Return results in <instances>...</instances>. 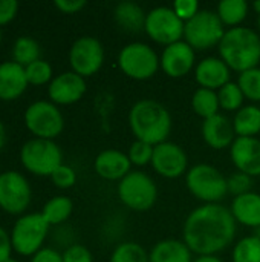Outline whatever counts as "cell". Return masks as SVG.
I'll return each instance as SVG.
<instances>
[{
  "label": "cell",
  "mask_w": 260,
  "mask_h": 262,
  "mask_svg": "<svg viewBox=\"0 0 260 262\" xmlns=\"http://www.w3.org/2000/svg\"><path fill=\"white\" fill-rule=\"evenodd\" d=\"M238 223L222 204H202L184 221L182 241L198 256H218L234 241Z\"/></svg>",
  "instance_id": "cell-1"
},
{
  "label": "cell",
  "mask_w": 260,
  "mask_h": 262,
  "mask_svg": "<svg viewBox=\"0 0 260 262\" xmlns=\"http://www.w3.org/2000/svg\"><path fill=\"white\" fill-rule=\"evenodd\" d=\"M129 126L136 140L155 147L167 141L173 127V120L164 104L156 100L143 98L130 107Z\"/></svg>",
  "instance_id": "cell-2"
},
{
  "label": "cell",
  "mask_w": 260,
  "mask_h": 262,
  "mask_svg": "<svg viewBox=\"0 0 260 262\" xmlns=\"http://www.w3.org/2000/svg\"><path fill=\"white\" fill-rule=\"evenodd\" d=\"M219 58L239 74L257 68L260 63V34L251 28L227 29L219 46Z\"/></svg>",
  "instance_id": "cell-3"
},
{
  "label": "cell",
  "mask_w": 260,
  "mask_h": 262,
  "mask_svg": "<svg viewBox=\"0 0 260 262\" xmlns=\"http://www.w3.org/2000/svg\"><path fill=\"white\" fill-rule=\"evenodd\" d=\"M185 184L188 192L204 204H219L228 193V184L224 173L218 167L205 163L188 169L185 173Z\"/></svg>",
  "instance_id": "cell-4"
},
{
  "label": "cell",
  "mask_w": 260,
  "mask_h": 262,
  "mask_svg": "<svg viewBox=\"0 0 260 262\" xmlns=\"http://www.w3.org/2000/svg\"><path fill=\"white\" fill-rule=\"evenodd\" d=\"M118 66L123 74L132 80L144 81L152 78L161 68L156 51L143 41L126 45L118 54Z\"/></svg>",
  "instance_id": "cell-5"
},
{
  "label": "cell",
  "mask_w": 260,
  "mask_h": 262,
  "mask_svg": "<svg viewBox=\"0 0 260 262\" xmlns=\"http://www.w3.org/2000/svg\"><path fill=\"white\" fill-rule=\"evenodd\" d=\"M118 198L130 210L147 212L158 200V186L147 173L132 170L118 183Z\"/></svg>",
  "instance_id": "cell-6"
},
{
  "label": "cell",
  "mask_w": 260,
  "mask_h": 262,
  "mask_svg": "<svg viewBox=\"0 0 260 262\" xmlns=\"http://www.w3.org/2000/svg\"><path fill=\"white\" fill-rule=\"evenodd\" d=\"M225 31L227 29L219 20L216 11L201 9L193 18L185 21L184 40L195 51H207L219 46Z\"/></svg>",
  "instance_id": "cell-7"
},
{
  "label": "cell",
  "mask_w": 260,
  "mask_h": 262,
  "mask_svg": "<svg viewBox=\"0 0 260 262\" xmlns=\"http://www.w3.org/2000/svg\"><path fill=\"white\" fill-rule=\"evenodd\" d=\"M20 160L26 170L38 177H51L63 164V154L52 140L32 138L20 150Z\"/></svg>",
  "instance_id": "cell-8"
},
{
  "label": "cell",
  "mask_w": 260,
  "mask_h": 262,
  "mask_svg": "<svg viewBox=\"0 0 260 262\" xmlns=\"http://www.w3.org/2000/svg\"><path fill=\"white\" fill-rule=\"evenodd\" d=\"M49 224L41 213H28L20 216L11 232L12 250L23 256H34L41 250L49 232Z\"/></svg>",
  "instance_id": "cell-9"
},
{
  "label": "cell",
  "mask_w": 260,
  "mask_h": 262,
  "mask_svg": "<svg viewBox=\"0 0 260 262\" xmlns=\"http://www.w3.org/2000/svg\"><path fill=\"white\" fill-rule=\"evenodd\" d=\"M25 124L35 138L54 140L63 132L64 118L57 104L40 100L28 106L25 112Z\"/></svg>",
  "instance_id": "cell-10"
},
{
  "label": "cell",
  "mask_w": 260,
  "mask_h": 262,
  "mask_svg": "<svg viewBox=\"0 0 260 262\" xmlns=\"http://www.w3.org/2000/svg\"><path fill=\"white\" fill-rule=\"evenodd\" d=\"M185 23L175 14L172 6H156L147 12L144 31L164 48L184 40Z\"/></svg>",
  "instance_id": "cell-11"
},
{
  "label": "cell",
  "mask_w": 260,
  "mask_h": 262,
  "mask_svg": "<svg viewBox=\"0 0 260 262\" xmlns=\"http://www.w3.org/2000/svg\"><path fill=\"white\" fill-rule=\"evenodd\" d=\"M104 63V48L101 41L90 35L77 38L69 49V64L72 72L83 78L97 74Z\"/></svg>",
  "instance_id": "cell-12"
},
{
  "label": "cell",
  "mask_w": 260,
  "mask_h": 262,
  "mask_svg": "<svg viewBox=\"0 0 260 262\" xmlns=\"http://www.w3.org/2000/svg\"><path fill=\"white\" fill-rule=\"evenodd\" d=\"M32 192L28 180L15 172L8 170L0 173V207L11 213L20 215L31 204Z\"/></svg>",
  "instance_id": "cell-13"
},
{
  "label": "cell",
  "mask_w": 260,
  "mask_h": 262,
  "mask_svg": "<svg viewBox=\"0 0 260 262\" xmlns=\"http://www.w3.org/2000/svg\"><path fill=\"white\" fill-rule=\"evenodd\" d=\"M150 166L159 177L176 180L188 172V157L179 144L166 141L153 147Z\"/></svg>",
  "instance_id": "cell-14"
},
{
  "label": "cell",
  "mask_w": 260,
  "mask_h": 262,
  "mask_svg": "<svg viewBox=\"0 0 260 262\" xmlns=\"http://www.w3.org/2000/svg\"><path fill=\"white\" fill-rule=\"evenodd\" d=\"M161 69L170 78H181L190 74L196 68V51L185 41H176L162 49Z\"/></svg>",
  "instance_id": "cell-15"
},
{
  "label": "cell",
  "mask_w": 260,
  "mask_h": 262,
  "mask_svg": "<svg viewBox=\"0 0 260 262\" xmlns=\"http://www.w3.org/2000/svg\"><path fill=\"white\" fill-rule=\"evenodd\" d=\"M86 80L81 75L67 71L52 78L48 88V95L54 104L66 106L80 101L86 94Z\"/></svg>",
  "instance_id": "cell-16"
},
{
  "label": "cell",
  "mask_w": 260,
  "mask_h": 262,
  "mask_svg": "<svg viewBox=\"0 0 260 262\" xmlns=\"http://www.w3.org/2000/svg\"><path fill=\"white\" fill-rule=\"evenodd\" d=\"M230 158L238 169L248 177H260V140L236 137L230 147Z\"/></svg>",
  "instance_id": "cell-17"
},
{
  "label": "cell",
  "mask_w": 260,
  "mask_h": 262,
  "mask_svg": "<svg viewBox=\"0 0 260 262\" xmlns=\"http://www.w3.org/2000/svg\"><path fill=\"white\" fill-rule=\"evenodd\" d=\"M195 80L199 88L219 91L231 81V69L219 57H205L195 68Z\"/></svg>",
  "instance_id": "cell-18"
},
{
  "label": "cell",
  "mask_w": 260,
  "mask_h": 262,
  "mask_svg": "<svg viewBox=\"0 0 260 262\" xmlns=\"http://www.w3.org/2000/svg\"><path fill=\"white\" fill-rule=\"evenodd\" d=\"M93 167L103 180L118 183L132 172V163L127 154L116 149H106L100 152L93 161Z\"/></svg>",
  "instance_id": "cell-19"
},
{
  "label": "cell",
  "mask_w": 260,
  "mask_h": 262,
  "mask_svg": "<svg viewBox=\"0 0 260 262\" xmlns=\"http://www.w3.org/2000/svg\"><path fill=\"white\" fill-rule=\"evenodd\" d=\"M202 138L207 146L215 150L230 149L236 140L233 121L222 114H218L211 118L204 120L202 123Z\"/></svg>",
  "instance_id": "cell-20"
},
{
  "label": "cell",
  "mask_w": 260,
  "mask_h": 262,
  "mask_svg": "<svg viewBox=\"0 0 260 262\" xmlns=\"http://www.w3.org/2000/svg\"><path fill=\"white\" fill-rule=\"evenodd\" d=\"M25 68L18 63L5 61L0 64V100L12 101L18 98L28 88Z\"/></svg>",
  "instance_id": "cell-21"
},
{
  "label": "cell",
  "mask_w": 260,
  "mask_h": 262,
  "mask_svg": "<svg viewBox=\"0 0 260 262\" xmlns=\"http://www.w3.org/2000/svg\"><path fill=\"white\" fill-rule=\"evenodd\" d=\"M230 212L238 224L250 229H257L260 226V193L248 192L241 196H234Z\"/></svg>",
  "instance_id": "cell-22"
},
{
  "label": "cell",
  "mask_w": 260,
  "mask_h": 262,
  "mask_svg": "<svg viewBox=\"0 0 260 262\" xmlns=\"http://www.w3.org/2000/svg\"><path fill=\"white\" fill-rule=\"evenodd\" d=\"M150 262H193V253L184 241L162 239L149 253Z\"/></svg>",
  "instance_id": "cell-23"
},
{
  "label": "cell",
  "mask_w": 260,
  "mask_h": 262,
  "mask_svg": "<svg viewBox=\"0 0 260 262\" xmlns=\"http://www.w3.org/2000/svg\"><path fill=\"white\" fill-rule=\"evenodd\" d=\"M113 17L118 26L127 32L144 31L147 12L133 2H121L113 9Z\"/></svg>",
  "instance_id": "cell-24"
},
{
  "label": "cell",
  "mask_w": 260,
  "mask_h": 262,
  "mask_svg": "<svg viewBox=\"0 0 260 262\" xmlns=\"http://www.w3.org/2000/svg\"><path fill=\"white\" fill-rule=\"evenodd\" d=\"M233 127L236 137L257 138L260 134V106L247 104L234 114Z\"/></svg>",
  "instance_id": "cell-25"
},
{
  "label": "cell",
  "mask_w": 260,
  "mask_h": 262,
  "mask_svg": "<svg viewBox=\"0 0 260 262\" xmlns=\"http://www.w3.org/2000/svg\"><path fill=\"white\" fill-rule=\"evenodd\" d=\"M250 11V5L245 0H222L218 3L216 14L222 25L228 29L242 26Z\"/></svg>",
  "instance_id": "cell-26"
},
{
  "label": "cell",
  "mask_w": 260,
  "mask_h": 262,
  "mask_svg": "<svg viewBox=\"0 0 260 262\" xmlns=\"http://www.w3.org/2000/svg\"><path fill=\"white\" fill-rule=\"evenodd\" d=\"M192 109L202 120H207L221 114L218 92L211 89H205V88H198L192 97Z\"/></svg>",
  "instance_id": "cell-27"
},
{
  "label": "cell",
  "mask_w": 260,
  "mask_h": 262,
  "mask_svg": "<svg viewBox=\"0 0 260 262\" xmlns=\"http://www.w3.org/2000/svg\"><path fill=\"white\" fill-rule=\"evenodd\" d=\"M74 210V204L67 196H54L51 198L40 212L49 226H58L64 223Z\"/></svg>",
  "instance_id": "cell-28"
},
{
  "label": "cell",
  "mask_w": 260,
  "mask_h": 262,
  "mask_svg": "<svg viewBox=\"0 0 260 262\" xmlns=\"http://www.w3.org/2000/svg\"><path fill=\"white\" fill-rule=\"evenodd\" d=\"M12 58L20 66L26 68L40 60V46L31 37H18L12 46Z\"/></svg>",
  "instance_id": "cell-29"
},
{
  "label": "cell",
  "mask_w": 260,
  "mask_h": 262,
  "mask_svg": "<svg viewBox=\"0 0 260 262\" xmlns=\"http://www.w3.org/2000/svg\"><path fill=\"white\" fill-rule=\"evenodd\" d=\"M233 262H260V239L254 235L239 239L231 252Z\"/></svg>",
  "instance_id": "cell-30"
},
{
  "label": "cell",
  "mask_w": 260,
  "mask_h": 262,
  "mask_svg": "<svg viewBox=\"0 0 260 262\" xmlns=\"http://www.w3.org/2000/svg\"><path fill=\"white\" fill-rule=\"evenodd\" d=\"M218 98H219V106L225 112H238L239 109L244 107V92L241 91L238 81H230L225 86H222L218 91Z\"/></svg>",
  "instance_id": "cell-31"
},
{
  "label": "cell",
  "mask_w": 260,
  "mask_h": 262,
  "mask_svg": "<svg viewBox=\"0 0 260 262\" xmlns=\"http://www.w3.org/2000/svg\"><path fill=\"white\" fill-rule=\"evenodd\" d=\"M109 262H150L149 261V253L147 250L133 241L121 243L118 244L112 255Z\"/></svg>",
  "instance_id": "cell-32"
},
{
  "label": "cell",
  "mask_w": 260,
  "mask_h": 262,
  "mask_svg": "<svg viewBox=\"0 0 260 262\" xmlns=\"http://www.w3.org/2000/svg\"><path fill=\"white\" fill-rule=\"evenodd\" d=\"M238 84L244 92L245 100L251 103H260V68L248 69L239 74Z\"/></svg>",
  "instance_id": "cell-33"
},
{
  "label": "cell",
  "mask_w": 260,
  "mask_h": 262,
  "mask_svg": "<svg viewBox=\"0 0 260 262\" xmlns=\"http://www.w3.org/2000/svg\"><path fill=\"white\" fill-rule=\"evenodd\" d=\"M28 83L32 86H43L52 81V66L44 60H37L25 68Z\"/></svg>",
  "instance_id": "cell-34"
},
{
  "label": "cell",
  "mask_w": 260,
  "mask_h": 262,
  "mask_svg": "<svg viewBox=\"0 0 260 262\" xmlns=\"http://www.w3.org/2000/svg\"><path fill=\"white\" fill-rule=\"evenodd\" d=\"M127 157L132 163V166L136 167H144L147 164L152 163V157H153V146H150L149 143L135 140L127 152Z\"/></svg>",
  "instance_id": "cell-35"
},
{
  "label": "cell",
  "mask_w": 260,
  "mask_h": 262,
  "mask_svg": "<svg viewBox=\"0 0 260 262\" xmlns=\"http://www.w3.org/2000/svg\"><path fill=\"white\" fill-rule=\"evenodd\" d=\"M227 184H228V193H233L234 196H241L244 193L251 192L253 178L242 172H236L227 178Z\"/></svg>",
  "instance_id": "cell-36"
},
{
  "label": "cell",
  "mask_w": 260,
  "mask_h": 262,
  "mask_svg": "<svg viewBox=\"0 0 260 262\" xmlns=\"http://www.w3.org/2000/svg\"><path fill=\"white\" fill-rule=\"evenodd\" d=\"M51 180L58 189H69V187H72L75 184L77 173L70 166L61 164L54 170V173L51 175Z\"/></svg>",
  "instance_id": "cell-37"
},
{
  "label": "cell",
  "mask_w": 260,
  "mask_h": 262,
  "mask_svg": "<svg viewBox=\"0 0 260 262\" xmlns=\"http://www.w3.org/2000/svg\"><path fill=\"white\" fill-rule=\"evenodd\" d=\"M172 9L184 23L188 21L190 18H193L201 11L198 0H175Z\"/></svg>",
  "instance_id": "cell-38"
},
{
  "label": "cell",
  "mask_w": 260,
  "mask_h": 262,
  "mask_svg": "<svg viewBox=\"0 0 260 262\" xmlns=\"http://www.w3.org/2000/svg\"><path fill=\"white\" fill-rule=\"evenodd\" d=\"M63 262H93V258L87 247L72 244L63 252Z\"/></svg>",
  "instance_id": "cell-39"
},
{
  "label": "cell",
  "mask_w": 260,
  "mask_h": 262,
  "mask_svg": "<svg viewBox=\"0 0 260 262\" xmlns=\"http://www.w3.org/2000/svg\"><path fill=\"white\" fill-rule=\"evenodd\" d=\"M18 3L15 0H0V26L8 25L17 14Z\"/></svg>",
  "instance_id": "cell-40"
},
{
  "label": "cell",
  "mask_w": 260,
  "mask_h": 262,
  "mask_svg": "<svg viewBox=\"0 0 260 262\" xmlns=\"http://www.w3.org/2000/svg\"><path fill=\"white\" fill-rule=\"evenodd\" d=\"M54 5L58 11L64 14H75L86 6V2L84 0H55Z\"/></svg>",
  "instance_id": "cell-41"
},
{
  "label": "cell",
  "mask_w": 260,
  "mask_h": 262,
  "mask_svg": "<svg viewBox=\"0 0 260 262\" xmlns=\"http://www.w3.org/2000/svg\"><path fill=\"white\" fill-rule=\"evenodd\" d=\"M31 262H63V255L54 249L44 247L32 256Z\"/></svg>",
  "instance_id": "cell-42"
},
{
  "label": "cell",
  "mask_w": 260,
  "mask_h": 262,
  "mask_svg": "<svg viewBox=\"0 0 260 262\" xmlns=\"http://www.w3.org/2000/svg\"><path fill=\"white\" fill-rule=\"evenodd\" d=\"M12 252V243H11V235L0 227V262H6L11 258Z\"/></svg>",
  "instance_id": "cell-43"
},
{
  "label": "cell",
  "mask_w": 260,
  "mask_h": 262,
  "mask_svg": "<svg viewBox=\"0 0 260 262\" xmlns=\"http://www.w3.org/2000/svg\"><path fill=\"white\" fill-rule=\"evenodd\" d=\"M193 262H224L221 258L218 256H198L196 259H193Z\"/></svg>",
  "instance_id": "cell-44"
},
{
  "label": "cell",
  "mask_w": 260,
  "mask_h": 262,
  "mask_svg": "<svg viewBox=\"0 0 260 262\" xmlns=\"http://www.w3.org/2000/svg\"><path fill=\"white\" fill-rule=\"evenodd\" d=\"M5 144H6V129H5L3 123L0 121V150L5 147Z\"/></svg>",
  "instance_id": "cell-45"
},
{
  "label": "cell",
  "mask_w": 260,
  "mask_h": 262,
  "mask_svg": "<svg viewBox=\"0 0 260 262\" xmlns=\"http://www.w3.org/2000/svg\"><path fill=\"white\" fill-rule=\"evenodd\" d=\"M253 9H254V12H257V15H260V0H256L253 3Z\"/></svg>",
  "instance_id": "cell-46"
},
{
  "label": "cell",
  "mask_w": 260,
  "mask_h": 262,
  "mask_svg": "<svg viewBox=\"0 0 260 262\" xmlns=\"http://www.w3.org/2000/svg\"><path fill=\"white\" fill-rule=\"evenodd\" d=\"M253 235H254L256 238H259L260 239V226L257 227V229H254V233H253Z\"/></svg>",
  "instance_id": "cell-47"
},
{
  "label": "cell",
  "mask_w": 260,
  "mask_h": 262,
  "mask_svg": "<svg viewBox=\"0 0 260 262\" xmlns=\"http://www.w3.org/2000/svg\"><path fill=\"white\" fill-rule=\"evenodd\" d=\"M257 26H259V34H260V15L257 17Z\"/></svg>",
  "instance_id": "cell-48"
},
{
  "label": "cell",
  "mask_w": 260,
  "mask_h": 262,
  "mask_svg": "<svg viewBox=\"0 0 260 262\" xmlns=\"http://www.w3.org/2000/svg\"><path fill=\"white\" fill-rule=\"evenodd\" d=\"M6 262H18V261H15V259H12V258H9V259H8V261Z\"/></svg>",
  "instance_id": "cell-49"
},
{
  "label": "cell",
  "mask_w": 260,
  "mask_h": 262,
  "mask_svg": "<svg viewBox=\"0 0 260 262\" xmlns=\"http://www.w3.org/2000/svg\"><path fill=\"white\" fill-rule=\"evenodd\" d=\"M0 41H2V29H0Z\"/></svg>",
  "instance_id": "cell-50"
}]
</instances>
